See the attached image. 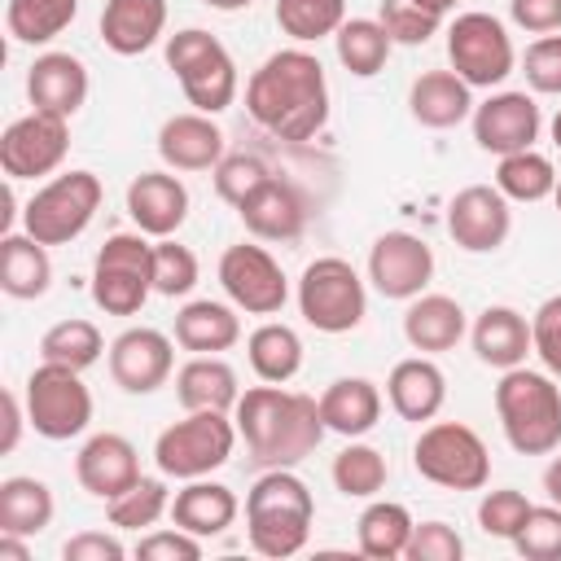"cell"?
<instances>
[{
  "label": "cell",
  "mask_w": 561,
  "mask_h": 561,
  "mask_svg": "<svg viewBox=\"0 0 561 561\" xmlns=\"http://www.w3.org/2000/svg\"><path fill=\"white\" fill-rule=\"evenodd\" d=\"M219 285H224L228 302L250 316H276L289 298V280H285L280 263L254 241L228 245L219 254Z\"/></svg>",
  "instance_id": "5bb4252c"
},
{
  "label": "cell",
  "mask_w": 561,
  "mask_h": 561,
  "mask_svg": "<svg viewBox=\"0 0 561 561\" xmlns=\"http://www.w3.org/2000/svg\"><path fill=\"white\" fill-rule=\"evenodd\" d=\"M241 504L232 495V486L210 482V478H193L184 491L171 495V522L197 539H215L237 522Z\"/></svg>",
  "instance_id": "f1b7e54d"
},
{
  "label": "cell",
  "mask_w": 561,
  "mask_h": 561,
  "mask_svg": "<svg viewBox=\"0 0 561 561\" xmlns=\"http://www.w3.org/2000/svg\"><path fill=\"white\" fill-rule=\"evenodd\" d=\"M245 114L276 140H311L329 123V79L316 53L280 48L245 83Z\"/></svg>",
  "instance_id": "6da1fadb"
},
{
  "label": "cell",
  "mask_w": 561,
  "mask_h": 561,
  "mask_svg": "<svg viewBox=\"0 0 561 561\" xmlns=\"http://www.w3.org/2000/svg\"><path fill=\"white\" fill-rule=\"evenodd\" d=\"M127 215L145 237H175L188 219V188L171 171H140L127 184Z\"/></svg>",
  "instance_id": "603a6c76"
},
{
  "label": "cell",
  "mask_w": 561,
  "mask_h": 561,
  "mask_svg": "<svg viewBox=\"0 0 561 561\" xmlns=\"http://www.w3.org/2000/svg\"><path fill=\"white\" fill-rule=\"evenodd\" d=\"M197 285V254L171 237H158L153 245V294L184 298Z\"/></svg>",
  "instance_id": "ee69618b"
},
{
  "label": "cell",
  "mask_w": 561,
  "mask_h": 561,
  "mask_svg": "<svg viewBox=\"0 0 561 561\" xmlns=\"http://www.w3.org/2000/svg\"><path fill=\"white\" fill-rule=\"evenodd\" d=\"M237 215H241L245 232H254L259 241H294V237H302L311 206H307V193L294 180L272 175L237 206Z\"/></svg>",
  "instance_id": "d6986e66"
},
{
  "label": "cell",
  "mask_w": 561,
  "mask_h": 561,
  "mask_svg": "<svg viewBox=\"0 0 561 561\" xmlns=\"http://www.w3.org/2000/svg\"><path fill=\"white\" fill-rule=\"evenodd\" d=\"M162 513H171V491H167V473L162 478H136L123 495L105 500V517L118 530H149Z\"/></svg>",
  "instance_id": "b9f144b4"
},
{
  "label": "cell",
  "mask_w": 561,
  "mask_h": 561,
  "mask_svg": "<svg viewBox=\"0 0 561 561\" xmlns=\"http://www.w3.org/2000/svg\"><path fill=\"white\" fill-rule=\"evenodd\" d=\"M447 232L469 254H491L513 232L508 197L495 184H469L447 202Z\"/></svg>",
  "instance_id": "2e32d148"
},
{
  "label": "cell",
  "mask_w": 561,
  "mask_h": 561,
  "mask_svg": "<svg viewBox=\"0 0 561 561\" xmlns=\"http://www.w3.org/2000/svg\"><path fill=\"white\" fill-rule=\"evenodd\" d=\"M513 548L526 561H561V504H535Z\"/></svg>",
  "instance_id": "bcb514c9"
},
{
  "label": "cell",
  "mask_w": 561,
  "mask_h": 561,
  "mask_svg": "<svg viewBox=\"0 0 561 561\" xmlns=\"http://www.w3.org/2000/svg\"><path fill=\"white\" fill-rule=\"evenodd\" d=\"M22 425H31V421H26V399H18L13 390H4V438H0V451H4V456L18 447Z\"/></svg>",
  "instance_id": "9f6ffc18"
},
{
  "label": "cell",
  "mask_w": 561,
  "mask_h": 561,
  "mask_svg": "<svg viewBox=\"0 0 561 561\" xmlns=\"http://www.w3.org/2000/svg\"><path fill=\"white\" fill-rule=\"evenodd\" d=\"M473 140L478 149L504 158V153H517V149H535L539 140V105L530 92H495L486 96L482 105H473Z\"/></svg>",
  "instance_id": "ac0fdd59"
},
{
  "label": "cell",
  "mask_w": 561,
  "mask_h": 561,
  "mask_svg": "<svg viewBox=\"0 0 561 561\" xmlns=\"http://www.w3.org/2000/svg\"><path fill=\"white\" fill-rule=\"evenodd\" d=\"M416 522L412 513L399 504V500H373L359 522H355V539H359V552L373 557V561H394L408 552V539H412Z\"/></svg>",
  "instance_id": "e575fe53"
},
{
  "label": "cell",
  "mask_w": 561,
  "mask_h": 561,
  "mask_svg": "<svg viewBox=\"0 0 561 561\" xmlns=\"http://www.w3.org/2000/svg\"><path fill=\"white\" fill-rule=\"evenodd\" d=\"M79 18V0H9L4 26L18 44H48Z\"/></svg>",
  "instance_id": "f35d334b"
},
{
  "label": "cell",
  "mask_w": 561,
  "mask_h": 561,
  "mask_svg": "<svg viewBox=\"0 0 561 561\" xmlns=\"http://www.w3.org/2000/svg\"><path fill=\"white\" fill-rule=\"evenodd\" d=\"M53 285V259H48V245L35 241L26 228L22 232H4L0 241V289L9 298H44Z\"/></svg>",
  "instance_id": "4dcf8cb0"
},
{
  "label": "cell",
  "mask_w": 561,
  "mask_h": 561,
  "mask_svg": "<svg viewBox=\"0 0 561 561\" xmlns=\"http://www.w3.org/2000/svg\"><path fill=\"white\" fill-rule=\"evenodd\" d=\"M136 557L140 561H197L202 557V539L188 535V530H149L140 543H136Z\"/></svg>",
  "instance_id": "f5cc1de1"
},
{
  "label": "cell",
  "mask_w": 561,
  "mask_h": 561,
  "mask_svg": "<svg viewBox=\"0 0 561 561\" xmlns=\"http://www.w3.org/2000/svg\"><path fill=\"white\" fill-rule=\"evenodd\" d=\"M320 416L333 434L359 438L381 421V390L368 377H337L320 394Z\"/></svg>",
  "instance_id": "d6a6232c"
},
{
  "label": "cell",
  "mask_w": 561,
  "mask_h": 561,
  "mask_svg": "<svg viewBox=\"0 0 561 561\" xmlns=\"http://www.w3.org/2000/svg\"><path fill=\"white\" fill-rule=\"evenodd\" d=\"M70 149V118L31 110L22 118H13L0 136V167L9 180H39L53 175L66 162Z\"/></svg>",
  "instance_id": "4fadbf2b"
},
{
  "label": "cell",
  "mask_w": 561,
  "mask_h": 561,
  "mask_svg": "<svg viewBox=\"0 0 561 561\" xmlns=\"http://www.w3.org/2000/svg\"><path fill=\"white\" fill-rule=\"evenodd\" d=\"M508 13L522 31L530 35H552L561 31V0H508Z\"/></svg>",
  "instance_id": "11a10c76"
},
{
  "label": "cell",
  "mask_w": 561,
  "mask_h": 561,
  "mask_svg": "<svg viewBox=\"0 0 561 561\" xmlns=\"http://www.w3.org/2000/svg\"><path fill=\"white\" fill-rule=\"evenodd\" d=\"M175 342L193 355H219V351L241 342V320L228 302L193 298L175 311Z\"/></svg>",
  "instance_id": "1f68e13d"
},
{
  "label": "cell",
  "mask_w": 561,
  "mask_h": 561,
  "mask_svg": "<svg viewBox=\"0 0 561 561\" xmlns=\"http://www.w3.org/2000/svg\"><path fill=\"white\" fill-rule=\"evenodd\" d=\"M171 368H175V346L162 329L136 324L110 342V377L127 394H153L158 386H167Z\"/></svg>",
  "instance_id": "e0dca14e"
},
{
  "label": "cell",
  "mask_w": 561,
  "mask_h": 561,
  "mask_svg": "<svg viewBox=\"0 0 561 561\" xmlns=\"http://www.w3.org/2000/svg\"><path fill=\"white\" fill-rule=\"evenodd\" d=\"M53 491L48 482L31 478V473H13L0 482V530L4 535H39L53 522Z\"/></svg>",
  "instance_id": "836d02e7"
},
{
  "label": "cell",
  "mask_w": 561,
  "mask_h": 561,
  "mask_svg": "<svg viewBox=\"0 0 561 561\" xmlns=\"http://www.w3.org/2000/svg\"><path fill=\"white\" fill-rule=\"evenodd\" d=\"M552 145H557V149H561V110H557V114H552Z\"/></svg>",
  "instance_id": "6125c7cd"
},
{
  "label": "cell",
  "mask_w": 561,
  "mask_h": 561,
  "mask_svg": "<svg viewBox=\"0 0 561 561\" xmlns=\"http://www.w3.org/2000/svg\"><path fill=\"white\" fill-rule=\"evenodd\" d=\"M101 180L92 171H66L53 175L44 188H35V197L22 210V228L44 241V245H70L75 237L88 232V224L101 210Z\"/></svg>",
  "instance_id": "ba28073f"
},
{
  "label": "cell",
  "mask_w": 561,
  "mask_h": 561,
  "mask_svg": "<svg viewBox=\"0 0 561 561\" xmlns=\"http://www.w3.org/2000/svg\"><path fill=\"white\" fill-rule=\"evenodd\" d=\"M447 61L469 88H495L513 75L517 53L500 18L473 9L447 26Z\"/></svg>",
  "instance_id": "7c38bea8"
},
{
  "label": "cell",
  "mask_w": 561,
  "mask_h": 561,
  "mask_svg": "<svg viewBox=\"0 0 561 561\" xmlns=\"http://www.w3.org/2000/svg\"><path fill=\"white\" fill-rule=\"evenodd\" d=\"M158 158L171 171H215L224 162V131L215 114H202V110L171 114L158 127Z\"/></svg>",
  "instance_id": "44dd1931"
},
{
  "label": "cell",
  "mask_w": 561,
  "mask_h": 561,
  "mask_svg": "<svg viewBox=\"0 0 561 561\" xmlns=\"http://www.w3.org/2000/svg\"><path fill=\"white\" fill-rule=\"evenodd\" d=\"M167 66L180 79L193 110L224 114L237 101V61L210 31L184 26V31L167 35Z\"/></svg>",
  "instance_id": "5b68a950"
},
{
  "label": "cell",
  "mask_w": 561,
  "mask_h": 561,
  "mask_svg": "<svg viewBox=\"0 0 561 561\" xmlns=\"http://www.w3.org/2000/svg\"><path fill=\"white\" fill-rule=\"evenodd\" d=\"M101 351H105V337H101V329L92 324V320H79V316H70V320H57L44 337H39V359H48V364H66V368H92L96 359H101Z\"/></svg>",
  "instance_id": "60d3db41"
},
{
  "label": "cell",
  "mask_w": 561,
  "mask_h": 561,
  "mask_svg": "<svg viewBox=\"0 0 561 561\" xmlns=\"http://www.w3.org/2000/svg\"><path fill=\"white\" fill-rule=\"evenodd\" d=\"M31 548H26V535H4L0 530V561H26Z\"/></svg>",
  "instance_id": "6f0895ef"
},
{
  "label": "cell",
  "mask_w": 561,
  "mask_h": 561,
  "mask_svg": "<svg viewBox=\"0 0 561 561\" xmlns=\"http://www.w3.org/2000/svg\"><path fill=\"white\" fill-rule=\"evenodd\" d=\"M495 412L517 456H552L561 447V386L548 368H504L495 386Z\"/></svg>",
  "instance_id": "277c9868"
},
{
  "label": "cell",
  "mask_w": 561,
  "mask_h": 561,
  "mask_svg": "<svg viewBox=\"0 0 561 561\" xmlns=\"http://www.w3.org/2000/svg\"><path fill=\"white\" fill-rule=\"evenodd\" d=\"M386 399L403 421H434L443 399H447V377L430 355H412L399 359L386 377Z\"/></svg>",
  "instance_id": "d4e9b609"
},
{
  "label": "cell",
  "mask_w": 561,
  "mask_h": 561,
  "mask_svg": "<svg viewBox=\"0 0 561 561\" xmlns=\"http://www.w3.org/2000/svg\"><path fill=\"white\" fill-rule=\"evenodd\" d=\"M346 22V0H276V26L294 44H316L337 35Z\"/></svg>",
  "instance_id": "7bdbcfd3"
},
{
  "label": "cell",
  "mask_w": 561,
  "mask_h": 561,
  "mask_svg": "<svg viewBox=\"0 0 561 561\" xmlns=\"http://www.w3.org/2000/svg\"><path fill=\"white\" fill-rule=\"evenodd\" d=\"M206 9H219V13H237V9H250L254 0H202Z\"/></svg>",
  "instance_id": "91938a15"
},
{
  "label": "cell",
  "mask_w": 561,
  "mask_h": 561,
  "mask_svg": "<svg viewBox=\"0 0 561 561\" xmlns=\"http://www.w3.org/2000/svg\"><path fill=\"white\" fill-rule=\"evenodd\" d=\"M465 539L447 526V522H416L412 539H408V561H460Z\"/></svg>",
  "instance_id": "816d5d0a"
},
{
  "label": "cell",
  "mask_w": 561,
  "mask_h": 561,
  "mask_svg": "<svg viewBox=\"0 0 561 561\" xmlns=\"http://www.w3.org/2000/svg\"><path fill=\"white\" fill-rule=\"evenodd\" d=\"M377 22L386 26V35H390L394 44H425L430 35H438L443 13L425 9L421 0H381Z\"/></svg>",
  "instance_id": "f6af8a7d"
},
{
  "label": "cell",
  "mask_w": 561,
  "mask_h": 561,
  "mask_svg": "<svg viewBox=\"0 0 561 561\" xmlns=\"http://www.w3.org/2000/svg\"><path fill=\"white\" fill-rule=\"evenodd\" d=\"M245 355H250V368H254L259 381L285 386V381H294L298 368H302V337H298L289 324H280V320H267V324H259V329L250 333Z\"/></svg>",
  "instance_id": "d590c367"
},
{
  "label": "cell",
  "mask_w": 561,
  "mask_h": 561,
  "mask_svg": "<svg viewBox=\"0 0 561 561\" xmlns=\"http://www.w3.org/2000/svg\"><path fill=\"white\" fill-rule=\"evenodd\" d=\"M425 9H434V13H447V9H456V0H421Z\"/></svg>",
  "instance_id": "94428289"
},
{
  "label": "cell",
  "mask_w": 561,
  "mask_h": 561,
  "mask_svg": "<svg viewBox=\"0 0 561 561\" xmlns=\"http://www.w3.org/2000/svg\"><path fill=\"white\" fill-rule=\"evenodd\" d=\"M175 399L184 412H228L241 399L237 386V368L219 355H193L180 373H175Z\"/></svg>",
  "instance_id": "f546056e"
},
{
  "label": "cell",
  "mask_w": 561,
  "mask_h": 561,
  "mask_svg": "<svg viewBox=\"0 0 561 561\" xmlns=\"http://www.w3.org/2000/svg\"><path fill=\"white\" fill-rule=\"evenodd\" d=\"M412 465L425 482L447 491H482L491 478V451L465 421H434L412 447Z\"/></svg>",
  "instance_id": "52a82bcc"
},
{
  "label": "cell",
  "mask_w": 561,
  "mask_h": 561,
  "mask_svg": "<svg viewBox=\"0 0 561 561\" xmlns=\"http://www.w3.org/2000/svg\"><path fill=\"white\" fill-rule=\"evenodd\" d=\"M469 337H473L478 359H482L486 368H500V373L526 364V355L535 351V346H530V320H526L517 307H504V302L478 311Z\"/></svg>",
  "instance_id": "4316f807"
},
{
  "label": "cell",
  "mask_w": 561,
  "mask_h": 561,
  "mask_svg": "<svg viewBox=\"0 0 561 561\" xmlns=\"http://www.w3.org/2000/svg\"><path fill=\"white\" fill-rule=\"evenodd\" d=\"M434 276V250L416 237V232H381L368 250V280L381 298H394V302H412L416 294H425Z\"/></svg>",
  "instance_id": "9a60e30c"
},
{
  "label": "cell",
  "mask_w": 561,
  "mask_h": 561,
  "mask_svg": "<svg viewBox=\"0 0 561 561\" xmlns=\"http://www.w3.org/2000/svg\"><path fill=\"white\" fill-rule=\"evenodd\" d=\"M543 491H548L552 504H561V456L548 460V469H543Z\"/></svg>",
  "instance_id": "680465c9"
},
{
  "label": "cell",
  "mask_w": 561,
  "mask_h": 561,
  "mask_svg": "<svg viewBox=\"0 0 561 561\" xmlns=\"http://www.w3.org/2000/svg\"><path fill=\"white\" fill-rule=\"evenodd\" d=\"M530 500L522 495V491H513V486H500V491H486L482 495V504H478V526L486 530V535H495V539H517V530L526 526V517H530Z\"/></svg>",
  "instance_id": "c3c4849f"
},
{
  "label": "cell",
  "mask_w": 561,
  "mask_h": 561,
  "mask_svg": "<svg viewBox=\"0 0 561 561\" xmlns=\"http://www.w3.org/2000/svg\"><path fill=\"white\" fill-rule=\"evenodd\" d=\"M333 486L346 495V500H373L377 491H386V478H390V465L377 447L368 443H346L337 456H333Z\"/></svg>",
  "instance_id": "ab89813d"
},
{
  "label": "cell",
  "mask_w": 561,
  "mask_h": 561,
  "mask_svg": "<svg viewBox=\"0 0 561 561\" xmlns=\"http://www.w3.org/2000/svg\"><path fill=\"white\" fill-rule=\"evenodd\" d=\"M232 421H237V434L245 438V451L259 469H294L298 460H307L320 447V438L329 430L320 416V399H311L302 390H285L276 381L241 390Z\"/></svg>",
  "instance_id": "7a4b0ae2"
},
{
  "label": "cell",
  "mask_w": 561,
  "mask_h": 561,
  "mask_svg": "<svg viewBox=\"0 0 561 561\" xmlns=\"http://www.w3.org/2000/svg\"><path fill=\"white\" fill-rule=\"evenodd\" d=\"M316 522V500L294 469H263L245 495V535L259 557L285 561L307 548Z\"/></svg>",
  "instance_id": "3957f363"
},
{
  "label": "cell",
  "mask_w": 561,
  "mask_h": 561,
  "mask_svg": "<svg viewBox=\"0 0 561 561\" xmlns=\"http://www.w3.org/2000/svg\"><path fill=\"white\" fill-rule=\"evenodd\" d=\"M26 96L31 110L75 118L88 101V66L75 53H39L26 70Z\"/></svg>",
  "instance_id": "7402d4cb"
},
{
  "label": "cell",
  "mask_w": 561,
  "mask_h": 561,
  "mask_svg": "<svg viewBox=\"0 0 561 561\" xmlns=\"http://www.w3.org/2000/svg\"><path fill=\"white\" fill-rule=\"evenodd\" d=\"M465 307L447 294H416L403 311V337L421 355H443L465 337Z\"/></svg>",
  "instance_id": "83f0119b"
},
{
  "label": "cell",
  "mask_w": 561,
  "mask_h": 561,
  "mask_svg": "<svg viewBox=\"0 0 561 561\" xmlns=\"http://www.w3.org/2000/svg\"><path fill=\"white\" fill-rule=\"evenodd\" d=\"M61 557L66 561H123L127 548L118 543V535H105V530H79L61 543Z\"/></svg>",
  "instance_id": "db71d44e"
},
{
  "label": "cell",
  "mask_w": 561,
  "mask_h": 561,
  "mask_svg": "<svg viewBox=\"0 0 561 561\" xmlns=\"http://www.w3.org/2000/svg\"><path fill=\"white\" fill-rule=\"evenodd\" d=\"M557 167L539 153V149H517V153H504L500 167H495V188L508 197V202H543L557 193Z\"/></svg>",
  "instance_id": "74e56055"
},
{
  "label": "cell",
  "mask_w": 561,
  "mask_h": 561,
  "mask_svg": "<svg viewBox=\"0 0 561 561\" xmlns=\"http://www.w3.org/2000/svg\"><path fill=\"white\" fill-rule=\"evenodd\" d=\"M210 175H215V193H219L228 206H241L263 180H272V167H267L259 153H224V162H219Z\"/></svg>",
  "instance_id": "7dc6e473"
},
{
  "label": "cell",
  "mask_w": 561,
  "mask_h": 561,
  "mask_svg": "<svg viewBox=\"0 0 561 561\" xmlns=\"http://www.w3.org/2000/svg\"><path fill=\"white\" fill-rule=\"evenodd\" d=\"M522 70H526V83H530L535 92L561 96V35H539V39L526 48Z\"/></svg>",
  "instance_id": "f907efd6"
},
{
  "label": "cell",
  "mask_w": 561,
  "mask_h": 561,
  "mask_svg": "<svg viewBox=\"0 0 561 561\" xmlns=\"http://www.w3.org/2000/svg\"><path fill=\"white\" fill-rule=\"evenodd\" d=\"M232 447H237V421L228 412L206 408V412H188L184 421L167 425L153 443V460H158V473L193 482L228 465Z\"/></svg>",
  "instance_id": "8992f818"
},
{
  "label": "cell",
  "mask_w": 561,
  "mask_h": 561,
  "mask_svg": "<svg viewBox=\"0 0 561 561\" xmlns=\"http://www.w3.org/2000/svg\"><path fill=\"white\" fill-rule=\"evenodd\" d=\"M75 478H79V486H83L88 495L114 500V495H123V491L140 478V456H136L131 438L105 430V434H92V438L79 447V456H75Z\"/></svg>",
  "instance_id": "ffe728a7"
},
{
  "label": "cell",
  "mask_w": 561,
  "mask_h": 561,
  "mask_svg": "<svg viewBox=\"0 0 561 561\" xmlns=\"http://www.w3.org/2000/svg\"><path fill=\"white\" fill-rule=\"evenodd\" d=\"M153 294V245L145 232H114L92 263V302L105 316H136Z\"/></svg>",
  "instance_id": "9c48e42d"
},
{
  "label": "cell",
  "mask_w": 561,
  "mask_h": 561,
  "mask_svg": "<svg viewBox=\"0 0 561 561\" xmlns=\"http://www.w3.org/2000/svg\"><path fill=\"white\" fill-rule=\"evenodd\" d=\"M26 421L39 438H53V443H66L75 434L88 430L92 421V390L83 386L79 368H66V364H48L39 359V368L26 377Z\"/></svg>",
  "instance_id": "8fae6325"
},
{
  "label": "cell",
  "mask_w": 561,
  "mask_h": 561,
  "mask_svg": "<svg viewBox=\"0 0 561 561\" xmlns=\"http://www.w3.org/2000/svg\"><path fill=\"white\" fill-rule=\"evenodd\" d=\"M530 346H535L539 364L552 377H561V294L543 298L539 311L530 316Z\"/></svg>",
  "instance_id": "681fc988"
},
{
  "label": "cell",
  "mask_w": 561,
  "mask_h": 561,
  "mask_svg": "<svg viewBox=\"0 0 561 561\" xmlns=\"http://www.w3.org/2000/svg\"><path fill=\"white\" fill-rule=\"evenodd\" d=\"M552 197H557V210H561V180H557V193Z\"/></svg>",
  "instance_id": "be15d7a7"
},
{
  "label": "cell",
  "mask_w": 561,
  "mask_h": 561,
  "mask_svg": "<svg viewBox=\"0 0 561 561\" xmlns=\"http://www.w3.org/2000/svg\"><path fill=\"white\" fill-rule=\"evenodd\" d=\"M408 110L421 127L447 131L473 114V88L456 70H425L408 88Z\"/></svg>",
  "instance_id": "484cf974"
},
{
  "label": "cell",
  "mask_w": 561,
  "mask_h": 561,
  "mask_svg": "<svg viewBox=\"0 0 561 561\" xmlns=\"http://www.w3.org/2000/svg\"><path fill=\"white\" fill-rule=\"evenodd\" d=\"M167 31V0H105L101 44L118 57H140Z\"/></svg>",
  "instance_id": "cb8c5ba5"
},
{
  "label": "cell",
  "mask_w": 561,
  "mask_h": 561,
  "mask_svg": "<svg viewBox=\"0 0 561 561\" xmlns=\"http://www.w3.org/2000/svg\"><path fill=\"white\" fill-rule=\"evenodd\" d=\"M333 44H337V61H342L355 79H373V75L386 66L390 48H394V39L386 35V26H381L377 18H346V22L337 26Z\"/></svg>",
  "instance_id": "8d00e7d4"
},
{
  "label": "cell",
  "mask_w": 561,
  "mask_h": 561,
  "mask_svg": "<svg viewBox=\"0 0 561 561\" xmlns=\"http://www.w3.org/2000/svg\"><path fill=\"white\" fill-rule=\"evenodd\" d=\"M298 311L316 333L359 329V320L368 316V294H364L359 272L337 254L311 259L298 280Z\"/></svg>",
  "instance_id": "30bf717a"
}]
</instances>
